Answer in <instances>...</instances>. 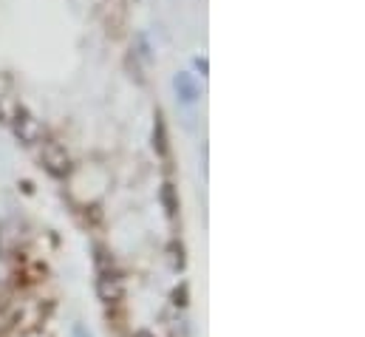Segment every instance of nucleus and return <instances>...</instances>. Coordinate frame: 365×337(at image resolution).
Returning a JSON list of instances; mask_svg holds the SVG:
<instances>
[{
    "instance_id": "obj_1",
    "label": "nucleus",
    "mask_w": 365,
    "mask_h": 337,
    "mask_svg": "<svg viewBox=\"0 0 365 337\" xmlns=\"http://www.w3.org/2000/svg\"><path fill=\"white\" fill-rule=\"evenodd\" d=\"M96 298L105 303V306H116L125 301V281L119 272L113 269H99L96 275Z\"/></svg>"
},
{
    "instance_id": "obj_2",
    "label": "nucleus",
    "mask_w": 365,
    "mask_h": 337,
    "mask_svg": "<svg viewBox=\"0 0 365 337\" xmlns=\"http://www.w3.org/2000/svg\"><path fill=\"white\" fill-rule=\"evenodd\" d=\"M43 165L51 176L63 178L71 170V156L60 142H43Z\"/></svg>"
},
{
    "instance_id": "obj_3",
    "label": "nucleus",
    "mask_w": 365,
    "mask_h": 337,
    "mask_svg": "<svg viewBox=\"0 0 365 337\" xmlns=\"http://www.w3.org/2000/svg\"><path fill=\"white\" fill-rule=\"evenodd\" d=\"M14 134H17V139H20L23 145H34V142H40L43 128H40V122H37L26 108H17V111H14Z\"/></svg>"
},
{
    "instance_id": "obj_4",
    "label": "nucleus",
    "mask_w": 365,
    "mask_h": 337,
    "mask_svg": "<svg viewBox=\"0 0 365 337\" xmlns=\"http://www.w3.org/2000/svg\"><path fill=\"white\" fill-rule=\"evenodd\" d=\"M173 88H176V96L182 99L184 105H192L198 99V88H195V80L190 74H176L173 77Z\"/></svg>"
},
{
    "instance_id": "obj_5",
    "label": "nucleus",
    "mask_w": 365,
    "mask_h": 337,
    "mask_svg": "<svg viewBox=\"0 0 365 337\" xmlns=\"http://www.w3.org/2000/svg\"><path fill=\"white\" fill-rule=\"evenodd\" d=\"M153 151L159 156H168V128L162 114H156V122H153Z\"/></svg>"
},
{
    "instance_id": "obj_6",
    "label": "nucleus",
    "mask_w": 365,
    "mask_h": 337,
    "mask_svg": "<svg viewBox=\"0 0 365 337\" xmlns=\"http://www.w3.org/2000/svg\"><path fill=\"white\" fill-rule=\"evenodd\" d=\"M162 204H165L168 216H170V218H176L179 201H176V190H173V184H165V187H162Z\"/></svg>"
},
{
    "instance_id": "obj_7",
    "label": "nucleus",
    "mask_w": 365,
    "mask_h": 337,
    "mask_svg": "<svg viewBox=\"0 0 365 337\" xmlns=\"http://www.w3.org/2000/svg\"><path fill=\"white\" fill-rule=\"evenodd\" d=\"M168 253H170V266L179 272L184 269V247L179 241H170V247H168Z\"/></svg>"
},
{
    "instance_id": "obj_8",
    "label": "nucleus",
    "mask_w": 365,
    "mask_h": 337,
    "mask_svg": "<svg viewBox=\"0 0 365 337\" xmlns=\"http://www.w3.org/2000/svg\"><path fill=\"white\" fill-rule=\"evenodd\" d=\"M173 301H176L179 306L187 303V286H184V283H182V289H176V292H173Z\"/></svg>"
},
{
    "instance_id": "obj_9",
    "label": "nucleus",
    "mask_w": 365,
    "mask_h": 337,
    "mask_svg": "<svg viewBox=\"0 0 365 337\" xmlns=\"http://www.w3.org/2000/svg\"><path fill=\"white\" fill-rule=\"evenodd\" d=\"M74 337H91V335H88V332H86V329L77 323V326H74Z\"/></svg>"
},
{
    "instance_id": "obj_10",
    "label": "nucleus",
    "mask_w": 365,
    "mask_h": 337,
    "mask_svg": "<svg viewBox=\"0 0 365 337\" xmlns=\"http://www.w3.org/2000/svg\"><path fill=\"white\" fill-rule=\"evenodd\" d=\"M195 66L201 69V74H207V60H201V57H198V60H195Z\"/></svg>"
},
{
    "instance_id": "obj_11",
    "label": "nucleus",
    "mask_w": 365,
    "mask_h": 337,
    "mask_svg": "<svg viewBox=\"0 0 365 337\" xmlns=\"http://www.w3.org/2000/svg\"><path fill=\"white\" fill-rule=\"evenodd\" d=\"M133 337H156V335H150L148 329H139V332H136V335H133Z\"/></svg>"
}]
</instances>
